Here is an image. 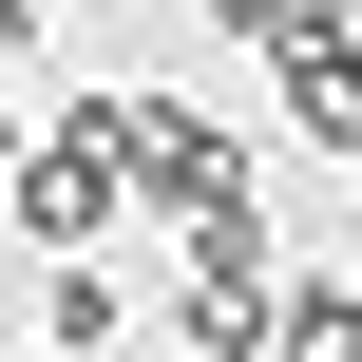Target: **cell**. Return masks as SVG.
<instances>
[{
	"label": "cell",
	"mask_w": 362,
	"mask_h": 362,
	"mask_svg": "<svg viewBox=\"0 0 362 362\" xmlns=\"http://www.w3.org/2000/svg\"><path fill=\"white\" fill-rule=\"evenodd\" d=\"M19 210H38V229H57V248H76V229H115V134H95V115H76V134H57V153H38V172H19Z\"/></svg>",
	"instance_id": "6da1fadb"
},
{
	"label": "cell",
	"mask_w": 362,
	"mask_h": 362,
	"mask_svg": "<svg viewBox=\"0 0 362 362\" xmlns=\"http://www.w3.org/2000/svg\"><path fill=\"white\" fill-rule=\"evenodd\" d=\"M267 344H286V362H362V305H344V286H305V305H267Z\"/></svg>",
	"instance_id": "7a4b0ae2"
},
{
	"label": "cell",
	"mask_w": 362,
	"mask_h": 362,
	"mask_svg": "<svg viewBox=\"0 0 362 362\" xmlns=\"http://www.w3.org/2000/svg\"><path fill=\"white\" fill-rule=\"evenodd\" d=\"M305 134H344V153H362V38H344V57H305Z\"/></svg>",
	"instance_id": "3957f363"
}]
</instances>
